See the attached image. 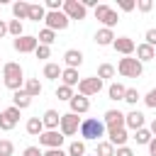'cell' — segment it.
Instances as JSON below:
<instances>
[{
    "instance_id": "cell-1",
    "label": "cell",
    "mask_w": 156,
    "mask_h": 156,
    "mask_svg": "<svg viewBox=\"0 0 156 156\" xmlns=\"http://www.w3.org/2000/svg\"><path fill=\"white\" fill-rule=\"evenodd\" d=\"M2 83H5V88L15 90V93L22 90L24 88V71H22V66L15 63V61L5 63L2 66Z\"/></svg>"
},
{
    "instance_id": "cell-2",
    "label": "cell",
    "mask_w": 156,
    "mask_h": 156,
    "mask_svg": "<svg viewBox=\"0 0 156 156\" xmlns=\"http://www.w3.org/2000/svg\"><path fill=\"white\" fill-rule=\"evenodd\" d=\"M105 132H107V127H105L102 119L88 117V119L80 122V132H78V134L83 136V141H100V139L105 136Z\"/></svg>"
},
{
    "instance_id": "cell-3",
    "label": "cell",
    "mask_w": 156,
    "mask_h": 156,
    "mask_svg": "<svg viewBox=\"0 0 156 156\" xmlns=\"http://www.w3.org/2000/svg\"><path fill=\"white\" fill-rule=\"evenodd\" d=\"M117 73L124 76V78H139V76L144 73V63H141L139 58L124 56V58H119V63H117Z\"/></svg>"
},
{
    "instance_id": "cell-4",
    "label": "cell",
    "mask_w": 156,
    "mask_h": 156,
    "mask_svg": "<svg viewBox=\"0 0 156 156\" xmlns=\"http://www.w3.org/2000/svg\"><path fill=\"white\" fill-rule=\"evenodd\" d=\"M95 20L102 22L105 29H112V27L119 22V15H117V10L110 7V5H98V7H95Z\"/></svg>"
},
{
    "instance_id": "cell-5",
    "label": "cell",
    "mask_w": 156,
    "mask_h": 156,
    "mask_svg": "<svg viewBox=\"0 0 156 156\" xmlns=\"http://www.w3.org/2000/svg\"><path fill=\"white\" fill-rule=\"evenodd\" d=\"M80 122H83V119H80L78 115L66 112V115H61V124H58V129H61L63 136H73V134L80 132Z\"/></svg>"
},
{
    "instance_id": "cell-6",
    "label": "cell",
    "mask_w": 156,
    "mask_h": 156,
    "mask_svg": "<svg viewBox=\"0 0 156 156\" xmlns=\"http://www.w3.org/2000/svg\"><path fill=\"white\" fill-rule=\"evenodd\" d=\"M46 29H51V32H63V29H68V24H71V20L63 15V10H58V12H46Z\"/></svg>"
},
{
    "instance_id": "cell-7",
    "label": "cell",
    "mask_w": 156,
    "mask_h": 156,
    "mask_svg": "<svg viewBox=\"0 0 156 156\" xmlns=\"http://www.w3.org/2000/svg\"><path fill=\"white\" fill-rule=\"evenodd\" d=\"M100 90H102V80H100L98 76L80 78V83H78V95H85V98H90V95H98Z\"/></svg>"
},
{
    "instance_id": "cell-8",
    "label": "cell",
    "mask_w": 156,
    "mask_h": 156,
    "mask_svg": "<svg viewBox=\"0 0 156 156\" xmlns=\"http://www.w3.org/2000/svg\"><path fill=\"white\" fill-rule=\"evenodd\" d=\"M63 15L68 20H85L88 10H85V5L80 0H63Z\"/></svg>"
},
{
    "instance_id": "cell-9",
    "label": "cell",
    "mask_w": 156,
    "mask_h": 156,
    "mask_svg": "<svg viewBox=\"0 0 156 156\" xmlns=\"http://www.w3.org/2000/svg\"><path fill=\"white\" fill-rule=\"evenodd\" d=\"M12 46H15V51H20V54H34L37 46H39V39L32 37V34H22V37H17V39L12 41Z\"/></svg>"
},
{
    "instance_id": "cell-10",
    "label": "cell",
    "mask_w": 156,
    "mask_h": 156,
    "mask_svg": "<svg viewBox=\"0 0 156 156\" xmlns=\"http://www.w3.org/2000/svg\"><path fill=\"white\" fill-rule=\"evenodd\" d=\"M63 139H66V136H63L58 129H46V132L39 136V144H41V146H46V149H61Z\"/></svg>"
},
{
    "instance_id": "cell-11",
    "label": "cell",
    "mask_w": 156,
    "mask_h": 156,
    "mask_svg": "<svg viewBox=\"0 0 156 156\" xmlns=\"http://www.w3.org/2000/svg\"><path fill=\"white\" fill-rule=\"evenodd\" d=\"M112 49H115L117 54H122V56H132V54L136 51V44H134V39H129V37H117L115 44H112Z\"/></svg>"
},
{
    "instance_id": "cell-12",
    "label": "cell",
    "mask_w": 156,
    "mask_h": 156,
    "mask_svg": "<svg viewBox=\"0 0 156 156\" xmlns=\"http://www.w3.org/2000/svg\"><path fill=\"white\" fill-rule=\"evenodd\" d=\"M102 122H105L107 129H122L124 127V115L119 110H107L105 117H102Z\"/></svg>"
},
{
    "instance_id": "cell-13",
    "label": "cell",
    "mask_w": 156,
    "mask_h": 156,
    "mask_svg": "<svg viewBox=\"0 0 156 156\" xmlns=\"http://www.w3.org/2000/svg\"><path fill=\"white\" fill-rule=\"evenodd\" d=\"M68 105H71V112H73V115H85V112L90 110V100H88L85 95H78V93L71 98Z\"/></svg>"
},
{
    "instance_id": "cell-14",
    "label": "cell",
    "mask_w": 156,
    "mask_h": 156,
    "mask_svg": "<svg viewBox=\"0 0 156 156\" xmlns=\"http://www.w3.org/2000/svg\"><path fill=\"white\" fill-rule=\"evenodd\" d=\"M124 127H127V129H132V132L144 129V115H141L139 110H132L129 115H124Z\"/></svg>"
},
{
    "instance_id": "cell-15",
    "label": "cell",
    "mask_w": 156,
    "mask_h": 156,
    "mask_svg": "<svg viewBox=\"0 0 156 156\" xmlns=\"http://www.w3.org/2000/svg\"><path fill=\"white\" fill-rule=\"evenodd\" d=\"M107 141L112 144V146H127V139H129V134H127V127H122V129H107Z\"/></svg>"
},
{
    "instance_id": "cell-16",
    "label": "cell",
    "mask_w": 156,
    "mask_h": 156,
    "mask_svg": "<svg viewBox=\"0 0 156 156\" xmlns=\"http://www.w3.org/2000/svg\"><path fill=\"white\" fill-rule=\"evenodd\" d=\"M115 39H117V37H115L112 29H105V27H102V29L95 32V41H98V46H112Z\"/></svg>"
},
{
    "instance_id": "cell-17",
    "label": "cell",
    "mask_w": 156,
    "mask_h": 156,
    "mask_svg": "<svg viewBox=\"0 0 156 156\" xmlns=\"http://www.w3.org/2000/svg\"><path fill=\"white\" fill-rule=\"evenodd\" d=\"M63 61H66V68H78V66L83 63V51L68 49V51L63 54Z\"/></svg>"
},
{
    "instance_id": "cell-18",
    "label": "cell",
    "mask_w": 156,
    "mask_h": 156,
    "mask_svg": "<svg viewBox=\"0 0 156 156\" xmlns=\"http://www.w3.org/2000/svg\"><path fill=\"white\" fill-rule=\"evenodd\" d=\"M41 122H44V129H56V127L61 124V115H58L56 110H46V112L41 115Z\"/></svg>"
},
{
    "instance_id": "cell-19",
    "label": "cell",
    "mask_w": 156,
    "mask_h": 156,
    "mask_svg": "<svg viewBox=\"0 0 156 156\" xmlns=\"http://www.w3.org/2000/svg\"><path fill=\"white\" fill-rule=\"evenodd\" d=\"M29 7H32V5L24 2V0L15 2V5H12V15H15V20H20V22H22V20H29Z\"/></svg>"
},
{
    "instance_id": "cell-20",
    "label": "cell",
    "mask_w": 156,
    "mask_h": 156,
    "mask_svg": "<svg viewBox=\"0 0 156 156\" xmlns=\"http://www.w3.org/2000/svg\"><path fill=\"white\" fill-rule=\"evenodd\" d=\"M22 90H24V93H27L29 98H37V95H41V90H44V88H41L39 78H27V80H24V88H22Z\"/></svg>"
},
{
    "instance_id": "cell-21",
    "label": "cell",
    "mask_w": 156,
    "mask_h": 156,
    "mask_svg": "<svg viewBox=\"0 0 156 156\" xmlns=\"http://www.w3.org/2000/svg\"><path fill=\"white\" fill-rule=\"evenodd\" d=\"M27 134H32V136H41V134H44V122H41V117H29V119H27Z\"/></svg>"
},
{
    "instance_id": "cell-22",
    "label": "cell",
    "mask_w": 156,
    "mask_h": 156,
    "mask_svg": "<svg viewBox=\"0 0 156 156\" xmlns=\"http://www.w3.org/2000/svg\"><path fill=\"white\" fill-rule=\"evenodd\" d=\"M154 56H156V49H154V46H149L146 41L136 46V58H139L141 63H144V61H151Z\"/></svg>"
},
{
    "instance_id": "cell-23",
    "label": "cell",
    "mask_w": 156,
    "mask_h": 156,
    "mask_svg": "<svg viewBox=\"0 0 156 156\" xmlns=\"http://www.w3.org/2000/svg\"><path fill=\"white\" fill-rule=\"evenodd\" d=\"M12 105H15L17 110H27V107L32 105V98H29L24 90H17V93L12 95Z\"/></svg>"
},
{
    "instance_id": "cell-24",
    "label": "cell",
    "mask_w": 156,
    "mask_h": 156,
    "mask_svg": "<svg viewBox=\"0 0 156 156\" xmlns=\"http://www.w3.org/2000/svg\"><path fill=\"white\" fill-rule=\"evenodd\" d=\"M61 80H63V85H68V88L78 85V83H80V80H78V68H63Z\"/></svg>"
},
{
    "instance_id": "cell-25",
    "label": "cell",
    "mask_w": 156,
    "mask_h": 156,
    "mask_svg": "<svg viewBox=\"0 0 156 156\" xmlns=\"http://www.w3.org/2000/svg\"><path fill=\"white\" fill-rule=\"evenodd\" d=\"M46 12H49V10H46L41 2H39V5H32V7H29V20H32V22H44V20H46Z\"/></svg>"
},
{
    "instance_id": "cell-26",
    "label": "cell",
    "mask_w": 156,
    "mask_h": 156,
    "mask_svg": "<svg viewBox=\"0 0 156 156\" xmlns=\"http://www.w3.org/2000/svg\"><path fill=\"white\" fill-rule=\"evenodd\" d=\"M61 73H63V68L58 63H46L44 66V78H49V80H58Z\"/></svg>"
},
{
    "instance_id": "cell-27",
    "label": "cell",
    "mask_w": 156,
    "mask_h": 156,
    "mask_svg": "<svg viewBox=\"0 0 156 156\" xmlns=\"http://www.w3.org/2000/svg\"><path fill=\"white\" fill-rule=\"evenodd\" d=\"M124 93H127V88H124L122 83H112V85L107 88L110 100H124Z\"/></svg>"
},
{
    "instance_id": "cell-28",
    "label": "cell",
    "mask_w": 156,
    "mask_h": 156,
    "mask_svg": "<svg viewBox=\"0 0 156 156\" xmlns=\"http://www.w3.org/2000/svg\"><path fill=\"white\" fill-rule=\"evenodd\" d=\"M37 39H39V44H46V46H51V44L56 41V32H51V29H46V27H44V29L39 32V37H37Z\"/></svg>"
},
{
    "instance_id": "cell-29",
    "label": "cell",
    "mask_w": 156,
    "mask_h": 156,
    "mask_svg": "<svg viewBox=\"0 0 156 156\" xmlns=\"http://www.w3.org/2000/svg\"><path fill=\"white\" fill-rule=\"evenodd\" d=\"M132 139H134L136 144H146V146H149V141L154 139V134H151V132H149V129L144 127V129H139V132H134V136H132Z\"/></svg>"
},
{
    "instance_id": "cell-30",
    "label": "cell",
    "mask_w": 156,
    "mask_h": 156,
    "mask_svg": "<svg viewBox=\"0 0 156 156\" xmlns=\"http://www.w3.org/2000/svg\"><path fill=\"white\" fill-rule=\"evenodd\" d=\"M112 76H115V66H112V63H100V66H98V78H100V80L112 78Z\"/></svg>"
},
{
    "instance_id": "cell-31",
    "label": "cell",
    "mask_w": 156,
    "mask_h": 156,
    "mask_svg": "<svg viewBox=\"0 0 156 156\" xmlns=\"http://www.w3.org/2000/svg\"><path fill=\"white\" fill-rule=\"evenodd\" d=\"M95 156H115V146L110 141H98V151Z\"/></svg>"
},
{
    "instance_id": "cell-32",
    "label": "cell",
    "mask_w": 156,
    "mask_h": 156,
    "mask_svg": "<svg viewBox=\"0 0 156 156\" xmlns=\"http://www.w3.org/2000/svg\"><path fill=\"white\" fill-rule=\"evenodd\" d=\"M56 98H58V100L71 102V98H73V88H68V85H63V83H61V85L56 88Z\"/></svg>"
},
{
    "instance_id": "cell-33",
    "label": "cell",
    "mask_w": 156,
    "mask_h": 156,
    "mask_svg": "<svg viewBox=\"0 0 156 156\" xmlns=\"http://www.w3.org/2000/svg\"><path fill=\"white\" fill-rule=\"evenodd\" d=\"M68 156H85V141H71Z\"/></svg>"
},
{
    "instance_id": "cell-34",
    "label": "cell",
    "mask_w": 156,
    "mask_h": 156,
    "mask_svg": "<svg viewBox=\"0 0 156 156\" xmlns=\"http://www.w3.org/2000/svg\"><path fill=\"white\" fill-rule=\"evenodd\" d=\"M7 32H10L15 39L22 37V22H20V20H10V22H7Z\"/></svg>"
},
{
    "instance_id": "cell-35",
    "label": "cell",
    "mask_w": 156,
    "mask_h": 156,
    "mask_svg": "<svg viewBox=\"0 0 156 156\" xmlns=\"http://www.w3.org/2000/svg\"><path fill=\"white\" fill-rule=\"evenodd\" d=\"M141 95H139V90L136 88H127V93H124V102H129V105H136V100H139Z\"/></svg>"
},
{
    "instance_id": "cell-36",
    "label": "cell",
    "mask_w": 156,
    "mask_h": 156,
    "mask_svg": "<svg viewBox=\"0 0 156 156\" xmlns=\"http://www.w3.org/2000/svg\"><path fill=\"white\" fill-rule=\"evenodd\" d=\"M12 151H15V144L7 141V139H0V154L2 156H12Z\"/></svg>"
},
{
    "instance_id": "cell-37",
    "label": "cell",
    "mask_w": 156,
    "mask_h": 156,
    "mask_svg": "<svg viewBox=\"0 0 156 156\" xmlns=\"http://www.w3.org/2000/svg\"><path fill=\"white\" fill-rule=\"evenodd\" d=\"M34 56H37V58H49V56H51V46L39 44V46H37V51H34Z\"/></svg>"
},
{
    "instance_id": "cell-38",
    "label": "cell",
    "mask_w": 156,
    "mask_h": 156,
    "mask_svg": "<svg viewBox=\"0 0 156 156\" xmlns=\"http://www.w3.org/2000/svg\"><path fill=\"white\" fill-rule=\"evenodd\" d=\"M117 7H119L122 12H132V10L136 7V2H134V0H117Z\"/></svg>"
},
{
    "instance_id": "cell-39",
    "label": "cell",
    "mask_w": 156,
    "mask_h": 156,
    "mask_svg": "<svg viewBox=\"0 0 156 156\" xmlns=\"http://www.w3.org/2000/svg\"><path fill=\"white\" fill-rule=\"evenodd\" d=\"M144 102H146V107H156V88H151V90L146 93Z\"/></svg>"
},
{
    "instance_id": "cell-40",
    "label": "cell",
    "mask_w": 156,
    "mask_h": 156,
    "mask_svg": "<svg viewBox=\"0 0 156 156\" xmlns=\"http://www.w3.org/2000/svg\"><path fill=\"white\" fill-rule=\"evenodd\" d=\"M12 127H15V124H12V122H10V119H7V117L0 112V132H10Z\"/></svg>"
},
{
    "instance_id": "cell-41",
    "label": "cell",
    "mask_w": 156,
    "mask_h": 156,
    "mask_svg": "<svg viewBox=\"0 0 156 156\" xmlns=\"http://www.w3.org/2000/svg\"><path fill=\"white\" fill-rule=\"evenodd\" d=\"M144 37H146V44H149V46H156V27L146 29V34H144Z\"/></svg>"
},
{
    "instance_id": "cell-42",
    "label": "cell",
    "mask_w": 156,
    "mask_h": 156,
    "mask_svg": "<svg viewBox=\"0 0 156 156\" xmlns=\"http://www.w3.org/2000/svg\"><path fill=\"white\" fill-rule=\"evenodd\" d=\"M22 156H44V154L39 151V146H27V149L22 151Z\"/></svg>"
},
{
    "instance_id": "cell-43",
    "label": "cell",
    "mask_w": 156,
    "mask_h": 156,
    "mask_svg": "<svg viewBox=\"0 0 156 156\" xmlns=\"http://www.w3.org/2000/svg\"><path fill=\"white\" fill-rule=\"evenodd\" d=\"M136 7H139L141 12H149V10L154 7V2H151V0H139V2H136Z\"/></svg>"
},
{
    "instance_id": "cell-44",
    "label": "cell",
    "mask_w": 156,
    "mask_h": 156,
    "mask_svg": "<svg viewBox=\"0 0 156 156\" xmlns=\"http://www.w3.org/2000/svg\"><path fill=\"white\" fill-rule=\"evenodd\" d=\"M44 156H68V151H63V149H46Z\"/></svg>"
},
{
    "instance_id": "cell-45",
    "label": "cell",
    "mask_w": 156,
    "mask_h": 156,
    "mask_svg": "<svg viewBox=\"0 0 156 156\" xmlns=\"http://www.w3.org/2000/svg\"><path fill=\"white\" fill-rule=\"evenodd\" d=\"M115 156H134V151H132L129 146H119V149L115 151Z\"/></svg>"
},
{
    "instance_id": "cell-46",
    "label": "cell",
    "mask_w": 156,
    "mask_h": 156,
    "mask_svg": "<svg viewBox=\"0 0 156 156\" xmlns=\"http://www.w3.org/2000/svg\"><path fill=\"white\" fill-rule=\"evenodd\" d=\"M149 156H156V136L149 141Z\"/></svg>"
},
{
    "instance_id": "cell-47",
    "label": "cell",
    "mask_w": 156,
    "mask_h": 156,
    "mask_svg": "<svg viewBox=\"0 0 156 156\" xmlns=\"http://www.w3.org/2000/svg\"><path fill=\"white\" fill-rule=\"evenodd\" d=\"M5 34H10V32H7V24H5V22H2V20H0V39H2V37H5Z\"/></svg>"
},
{
    "instance_id": "cell-48",
    "label": "cell",
    "mask_w": 156,
    "mask_h": 156,
    "mask_svg": "<svg viewBox=\"0 0 156 156\" xmlns=\"http://www.w3.org/2000/svg\"><path fill=\"white\" fill-rule=\"evenodd\" d=\"M149 132H151V134H154V136H156V119H154V122H151V127H149Z\"/></svg>"
},
{
    "instance_id": "cell-49",
    "label": "cell",
    "mask_w": 156,
    "mask_h": 156,
    "mask_svg": "<svg viewBox=\"0 0 156 156\" xmlns=\"http://www.w3.org/2000/svg\"><path fill=\"white\" fill-rule=\"evenodd\" d=\"M85 156H90V154H85ZM93 156H95V154H93Z\"/></svg>"
},
{
    "instance_id": "cell-50",
    "label": "cell",
    "mask_w": 156,
    "mask_h": 156,
    "mask_svg": "<svg viewBox=\"0 0 156 156\" xmlns=\"http://www.w3.org/2000/svg\"><path fill=\"white\" fill-rule=\"evenodd\" d=\"M0 156H2V154H0Z\"/></svg>"
}]
</instances>
